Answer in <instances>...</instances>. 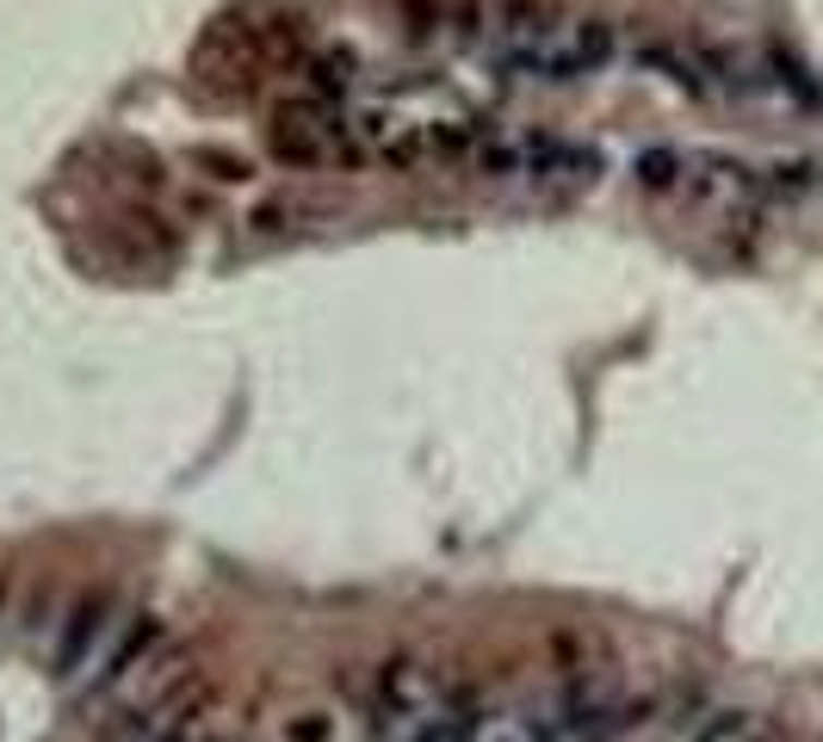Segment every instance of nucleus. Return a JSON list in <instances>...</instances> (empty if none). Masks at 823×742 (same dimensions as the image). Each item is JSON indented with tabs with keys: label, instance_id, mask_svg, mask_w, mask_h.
<instances>
[{
	"label": "nucleus",
	"instance_id": "nucleus-1",
	"mask_svg": "<svg viewBox=\"0 0 823 742\" xmlns=\"http://www.w3.org/2000/svg\"><path fill=\"white\" fill-rule=\"evenodd\" d=\"M483 50L527 81L570 87V81L601 75L619 57V38L594 13H557V7H533V0H508L483 25Z\"/></svg>",
	"mask_w": 823,
	"mask_h": 742
},
{
	"label": "nucleus",
	"instance_id": "nucleus-2",
	"mask_svg": "<svg viewBox=\"0 0 823 742\" xmlns=\"http://www.w3.org/2000/svg\"><path fill=\"white\" fill-rule=\"evenodd\" d=\"M483 168L496 180L533 192H576L601 173V155L570 143V136H489L483 143Z\"/></svg>",
	"mask_w": 823,
	"mask_h": 742
},
{
	"label": "nucleus",
	"instance_id": "nucleus-3",
	"mask_svg": "<svg viewBox=\"0 0 823 742\" xmlns=\"http://www.w3.org/2000/svg\"><path fill=\"white\" fill-rule=\"evenodd\" d=\"M118 619H124V612L112 607V594H81L75 607H69V619H62V631H57V649H50V674H57V681H81V674L94 668L99 644L112 637Z\"/></svg>",
	"mask_w": 823,
	"mask_h": 742
},
{
	"label": "nucleus",
	"instance_id": "nucleus-4",
	"mask_svg": "<svg viewBox=\"0 0 823 742\" xmlns=\"http://www.w3.org/2000/svg\"><path fill=\"white\" fill-rule=\"evenodd\" d=\"M149 656H161V625H155L149 612H124L112 625V637L99 644L94 668L81 674V686H87V693H118Z\"/></svg>",
	"mask_w": 823,
	"mask_h": 742
},
{
	"label": "nucleus",
	"instance_id": "nucleus-5",
	"mask_svg": "<svg viewBox=\"0 0 823 742\" xmlns=\"http://www.w3.org/2000/svg\"><path fill=\"white\" fill-rule=\"evenodd\" d=\"M477 723H483V718L459 700V693H452V700H446L434 718L409 723V730H397V737H384V742H471V737H477Z\"/></svg>",
	"mask_w": 823,
	"mask_h": 742
},
{
	"label": "nucleus",
	"instance_id": "nucleus-6",
	"mask_svg": "<svg viewBox=\"0 0 823 742\" xmlns=\"http://www.w3.org/2000/svg\"><path fill=\"white\" fill-rule=\"evenodd\" d=\"M131 742H205V718H198V705L173 700L168 711H155L143 730H131Z\"/></svg>",
	"mask_w": 823,
	"mask_h": 742
},
{
	"label": "nucleus",
	"instance_id": "nucleus-7",
	"mask_svg": "<svg viewBox=\"0 0 823 742\" xmlns=\"http://www.w3.org/2000/svg\"><path fill=\"white\" fill-rule=\"evenodd\" d=\"M693 742H767V723L755 711H743V705H725V711H712L693 730Z\"/></svg>",
	"mask_w": 823,
	"mask_h": 742
},
{
	"label": "nucleus",
	"instance_id": "nucleus-8",
	"mask_svg": "<svg viewBox=\"0 0 823 742\" xmlns=\"http://www.w3.org/2000/svg\"><path fill=\"white\" fill-rule=\"evenodd\" d=\"M557 737H564V730H557L552 718H538V723H527V718H483L471 742H557Z\"/></svg>",
	"mask_w": 823,
	"mask_h": 742
},
{
	"label": "nucleus",
	"instance_id": "nucleus-9",
	"mask_svg": "<svg viewBox=\"0 0 823 742\" xmlns=\"http://www.w3.org/2000/svg\"><path fill=\"white\" fill-rule=\"evenodd\" d=\"M328 730H335V723H328V711H304V718L286 730V742H328Z\"/></svg>",
	"mask_w": 823,
	"mask_h": 742
}]
</instances>
